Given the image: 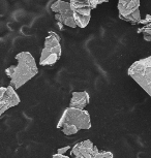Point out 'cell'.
Wrapping results in <instances>:
<instances>
[{
    "mask_svg": "<svg viewBox=\"0 0 151 158\" xmlns=\"http://www.w3.org/2000/svg\"><path fill=\"white\" fill-rule=\"evenodd\" d=\"M15 58L18 64L7 67L5 69V73L10 80V86L17 90L36 76L38 68L33 56L29 52H21Z\"/></svg>",
    "mask_w": 151,
    "mask_h": 158,
    "instance_id": "6da1fadb",
    "label": "cell"
},
{
    "mask_svg": "<svg viewBox=\"0 0 151 158\" xmlns=\"http://www.w3.org/2000/svg\"><path fill=\"white\" fill-rule=\"evenodd\" d=\"M132 77L148 95H151V57L136 61L127 71Z\"/></svg>",
    "mask_w": 151,
    "mask_h": 158,
    "instance_id": "7a4b0ae2",
    "label": "cell"
},
{
    "mask_svg": "<svg viewBox=\"0 0 151 158\" xmlns=\"http://www.w3.org/2000/svg\"><path fill=\"white\" fill-rule=\"evenodd\" d=\"M61 44L59 35L54 31H50L47 35L44 49L41 51L40 65L41 66H51L54 65L61 57Z\"/></svg>",
    "mask_w": 151,
    "mask_h": 158,
    "instance_id": "3957f363",
    "label": "cell"
},
{
    "mask_svg": "<svg viewBox=\"0 0 151 158\" xmlns=\"http://www.w3.org/2000/svg\"><path fill=\"white\" fill-rule=\"evenodd\" d=\"M63 125H72L78 130L90 129L91 120L89 113L85 110H79L75 108H67L62 113L60 119L57 123V128H60Z\"/></svg>",
    "mask_w": 151,
    "mask_h": 158,
    "instance_id": "277c9868",
    "label": "cell"
},
{
    "mask_svg": "<svg viewBox=\"0 0 151 158\" xmlns=\"http://www.w3.org/2000/svg\"><path fill=\"white\" fill-rule=\"evenodd\" d=\"M117 8L121 20L132 24H138L142 22L140 13V0H119Z\"/></svg>",
    "mask_w": 151,
    "mask_h": 158,
    "instance_id": "5b68a950",
    "label": "cell"
},
{
    "mask_svg": "<svg viewBox=\"0 0 151 158\" xmlns=\"http://www.w3.org/2000/svg\"><path fill=\"white\" fill-rule=\"evenodd\" d=\"M52 11L55 14V19L57 22L63 24L64 26L70 28H77L73 16V11L70 10L69 2L64 1V0H57L51 5Z\"/></svg>",
    "mask_w": 151,
    "mask_h": 158,
    "instance_id": "8992f818",
    "label": "cell"
},
{
    "mask_svg": "<svg viewBox=\"0 0 151 158\" xmlns=\"http://www.w3.org/2000/svg\"><path fill=\"white\" fill-rule=\"evenodd\" d=\"M69 6L73 11L77 28H85L90 22L92 10L79 0H69Z\"/></svg>",
    "mask_w": 151,
    "mask_h": 158,
    "instance_id": "52a82bcc",
    "label": "cell"
},
{
    "mask_svg": "<svg viewBox=\"0 0 151 158\" xmlns=\"http://www.w3.org/2000/svg\"><path fill=\"white\" fill-rule=\"evenodd\" d=\"M20 97L11 87H0V116L20 103Z\"/></svg>",
    "mask_w": 151,
    "mask_h": 158,
    "instance_id": "ba28073f",
    "label": "cell"
},
{
    "mask_svg": "<svg viewBox=\"0 0 151 158\" xmlns=\"http://www.w3.org/2000/svg\"><path fill=\"white\" fill-rule=\"evenodd\" d=\"M96 150L97 148L93 145V143L90 139H86L73 146L72 154L77 158H91Z\"/></svg>",
    "mask_w": 151,
    "mask_h": 158,
    "instance_id": "9c48e42d",
    "label": "cell"
},
{
    "mask_svg": "<svg viewBox=\"0 0 151 158\" xmlns=\"http://www.w3.org/2000/svg\"><path fill=\"white\" fill-rule=\"evenodd\" d=\"M90 96L87 91H78L73 92V96L70 99L69 106L79 110H85L86 106L89 104Z\"/></svg>",
    "mask_w": 151,
    "mask_h": 158,
    "instance_id": "30bf717a",
    "label": "cell"
},
{
    "mask_svg": "<svg viewBox=\"0 0 151 158\" xmlns=\"http://www.w3.org/2000/svg\"><path fill=\"white\" fill-rule=\"evenodd\" d=\"M91 158H114L112 152L109 151H99V149L94 152Z\"/></svg>",
    "mask_w": 151,
    "mask_h": 158,
    "instance_id": "8fae6325",
    "label": "cell"
},
{
    "mask_svg": "<svg viewBox=\"0 0 151 158\" xmlns=\"http://www.w3.org/2000/svg\"><path fill=\"white\" fill-rule=\"evenodd\" d=\"M61 130L65 135H76L77 132H79V130L77 129L76 127L72 126V125H63V126L61 127Z\"/></svg>",
    "mask_w": 151,
    "mask_h": 158,
    "instance_id": "7c38bea8",
    "label": "cell"
},
{
    "mask_svg": "<svg viewBox=\"0 0 151 158\" xmlns=\"http://www.w3.org/2000/svg\"><path fill=\"white\" fill-rule=\"evenodd\" d=\"M142 32H143L144 40L146 41H150L151 40V31H150V24L149 23H148V25L146 26V27L143 28Z\"/></svg>",
    "mask_w": 151,
    "mask_h": 158,
    "instance_id": "4fadbf2b",
    "label": "cell"
},
{
    "mask_svg": "<svg viewBox=\"0 0 151 158\" xmlns=\"http://www.w3.org/2000/svg\"><path fill=\"white\" fill-rule=\"evenodd\" d=\"M79 1L83 2V3L86 4L88 7L91 8V10L96 8L97 5H99V3H97V0H79Z\"/></svg>",
    "mask_w": 151,
    "mask_h": 158,
    "instance_id": "5bb4252c",
    "label": "cell"
},
{
    "mask_svg": "<svg viewBox=\"0 0 151 158\" xmlns=\"http://www.w3.org/2000/svg\"><path fill=\"white\" fill-rule=\"evenodd\" d=\"M70 149L69 146H66V147H63V148H59L57 150V154H61V155H64Z\"/></svg>",
    "mask_w": 151,
    "mask_h": 158,
    "instance_id": "9a60e30c",
    "label": "cell"
},
{
    "mask_svg": "<svg viewBox=\"0 0 151 158\" xmlns=\"http://www.w3.org/2000/svg\"><path fill=\"white\" fill-rule=\"evenodd\" d=\"M53 158H69V157L65 156V155H61V154H55V155H53Z\"/></svg>",
    "mask_w": 151,
    "mask_h": 158,
    "instance_id": "2e32d148",
    "label": "cell"
},
{
    "mask_svg": "<svg viewBox=\"0 0 151 158\" xmlns=\"http://www.w3.org/2000/svg\"><path fill=\"white\" fill-rule=\"evenodd\" d=\"M109 0H97V3H99V4H102V3H105V2H108Z\"/></svg>",
    "mask_w": 151,
    "mask_h": 158,
    "instance_id": "e0dca14e",
    "label": "cell"
}]
</instances>
